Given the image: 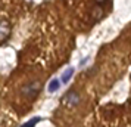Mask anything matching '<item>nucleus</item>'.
<instances>
[{
    "label": "nucleus",
    "mask_w": 131,
    "mask_h": 127,
    "mask_svg": "<svg viewBox=\"0 0 131 127\" xmlns=\"http://www.w3.org/2000/svg\"><path fill=\"white\" fill-rule=\"evenodd\" d=\"M40 90H41V83L40 81H32L22 89V96L30 99V101H34L36 96L40 93Z\"/></svg>",
    "instance_id": "obj_1"
},
{
    "label": "nucleus",
    "mask_w": 131,
    "mask_h": 127,
    "mask_svg": "<svg viewBox=\"0 0 131 127\" xmlns=\"http://www.w3.org/2000/svg\"><path fill=\"white\" fill-rule=\"evenodd\" d=\"M62 102L65 103L66 106H71L72 108V106H77L78 103L81 102V96H80V93H78L77 90H69L65 96H63Z\"/></svg>",
    "instance_id": "obj_2"
},
{
    "label": "nucleus",
    "mask_w": 131,
    "mask_h": 127,
    "mask_svg": "<svg viewBox=\"0 0 131 127\" xmlns=\"http://www.w3.org/2000/svg\"><path fill=\"white\" fill-rule=\"evenodd\" d=\"M12 33V27L6 19H0V42H6L10 37Z\"/></svg>",
    "instance_id": "obj_3"
},
{
    "label": "nucleus",
    "mask_w": 131,
    "mask_h": 127,
    "mask_svg": "<svg viewBox=\"0 0 131 127\" xmlns=\"http://www.w3.org/2000/svg\"><path fill=\"white\" fill-rule=\"evenodd\" d=\"M74 73H75V68L74 67H68L62 73V75H60V79H59V81H60V84H68L69 83V80L72 79V75H74Z\"/></svg>",
    "instance_id": "obj_4"
},
{
    "label": "nucleus",
    "mask_w": 131,
    "mask_h": 127,
    "mask_svg": "<svg viewBox=\"0 0 131 127\" xmlns=\"http://www.w3.org/2000/svg\"><path fill=\"white\" fill-rule=\"evenodd\" d=\"M59 89H60V81H59V79L50 80V83L47 84V92H49V93H56Z\"/></svg>",
    "instance_id": "obj_5"
},
{
    "label": "nucleus",
    "mask_w": 131,
    "mask_h": 127,
    "mask_svg": "<svg viewBox=\"0 0 131 127\" xmlns=\"http://www.w3.org/2000/svg\"><path fill=\"white\" fill-rule=\"evenodd\" d=\"M43 118L41 117H34V118H31V120H28L25 124H22L21 127H36L37 126V123H40Z\"/></svg>",
    "instance_id": "obj_6"
},
{
    "label": "nucleus",
    "mask_w": 131,
    "mask_h": 127,
    "mask_svg": "<svg viewBox=\"0 0 131 127\" xmlns=\"http://www.w3.org/2000/svg\"><path fill=\"white\" fill-rule=\"evenodd\" d=\"M100 15H102V9H100V6H99V9L96 7L94 11H93V16H94V18H99Z\"/></svg>",
    "instance_id": "obj_7"
},
{
    "label": "nucleus",
    "mask_w": 131,
    "mask_h": 127,
    "mask_svg": "<svg viewBox=\"0 0 131 127\" xmlns=\"http://www.w3.org/2000/svg\"><path fill=\"white\" fill-rule=\"evenodd\" d=\"M96 3H97V5H102V3H103V2H105V0H94Z\"/></svg>",
    "instance_id": "obj_8"
}]
</instances>
